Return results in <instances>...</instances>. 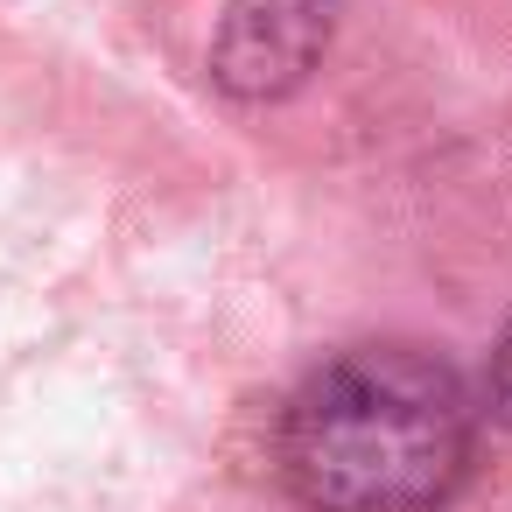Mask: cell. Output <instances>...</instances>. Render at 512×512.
Returning <instances> with one entry per match:
<instances>
[{
	"label": "cell",
	"mask_w": 512,
	"mask_h": 512,
	"mask_svg": "<svg viewBox=\"0 0 512 512\" xmlns=\"http://www.w3.org/2000/svg\"><path fill=\"white\" fill-rule=\"evenodd\" d=\"M281 484L302 512H442L477 463V407L421 344H351L281 407Z\"/></svg>",
	"instance_id": "1"
},
{
	"label": "cell",
	"mask_w": 512,
	"mask_h": 512,
	"mask_svg": "<svg viewBox=\"0 0 512 512\" xmlns=\"http://www.w3.org/2000/svg\"><path fill=\"white\" fill-rule=\"evenodd\" d=\"M330 43L323 0H232L211 43V78L232 99H281L295 92Z\"/></svg>",
	"instance_id": "2"
},
{
	"label": "cell",
	"mask_w": 512,
	"mask_h": 512,
	"mask_svg": "<svg viewBox=\"0 0 512 512\" xmlns=\"http://www.w3.org/2000/svg\"><path fill=\"white\" fill-rule=\"evenodd\" d=\"M491 407H498V421L512 428V330H505V344H498V358H491Z\"/></svg>",
	"instance_id": "3"
}]
</instances>
